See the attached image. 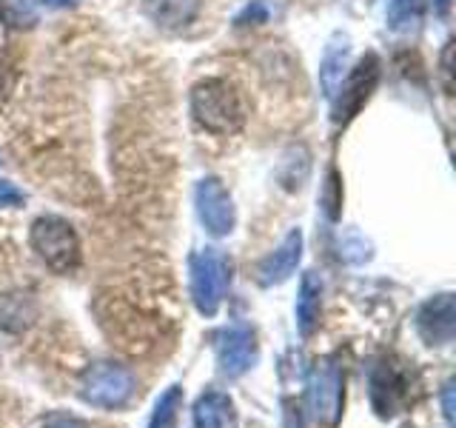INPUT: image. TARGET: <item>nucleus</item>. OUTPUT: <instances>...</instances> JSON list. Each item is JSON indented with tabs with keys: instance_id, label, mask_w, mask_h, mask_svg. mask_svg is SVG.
Masks as SVG:
<instances>
[{
	"instance_id": "5",
	"label": "nucleus",
	"mask_w": 456,
	"mask_h": 428,
	"mask_svg": "<svg viewBox=\"0 0 456 428\" xmlns=\"http://www.w3.org/2000/svg\"><path fill=\"white\" fill-rule=\"evenodd\" d=\"M308 406L325 428L339 425L342 408H346V371L339 366V357H322L314 366L308 380Z\"/></svg>"
},
{
	"instance_id": "19",
	"label": "nucleus",
	"mask_w": 456,
	"mask_h": 428,
	"mask_svg": "<svg viewBox=\"0 0 456 428\" xmlns=\"http://www.w3.org/2000/svg\"><path fill=\"white\" fill-rule=\"evenodd\" d=\"M180 403H183V391L177 389V385H171V389H166V391L160 394V399H157L149 428H175Z\"/></svg>"
},
{
	"instance_id": "7",
	"label": "nucleus",
	"mask_w": 456,
	"mask_h": 428,
	"mask_svg": "<svg viewBox=\"0 0 456 428\" xmlns=\"http://www.w3.org/2000/svg\"><path fill=\"white\" fill-rule=\"evenodd\" d=\"M194 206H197V218L206 226V232L211 237H225L234 232L237 214L232 194L225 192V185L217 177H203L194 189Z\"/></svg>"
},
{
	"instance_id": "17",
	"label": "nucleus",
	"mask_w": 456,
	"mask_h": 428,
	"mask_svg": "<svg viewBox=\"0 0 456 428\" xmlns=\"http://www.w3.org/2000/svg\"><path fill=\"white\" fill-rule=\"evenodd\" d=\"M40 21L37 0H0V23L6 29H32Z\"/></svg>"
},
{
	"instance_id": "1",
	"label": "nucleus",
	"mask_w": 456,
	"mask_h": 428,
	"mask_svg": "<svg viewBox=\"0 0 456 428\" xmlns=\"http://www.w3.org/2000/svg\"><path fill=\"white\" fill-rule=\"evenodd\" d=\"M191 118L211 135H237L246 126V103L223 78H206L191 89Z\"/></svg>"
},
{
	"instance_id": "24",
	"label": "nucleus",
	"mask_w": 456,
	"mask_h": 428,
	"mask_svg": "<svg viewBox=\"0 0 456 428\" xmlns=\"http://www.w3.org/2000/svg\"><path fill=\"white\" fill-rule=\"evenodd\" d=\"M43 428H86V423L69 417V414H54V417H49L46 423H43Z\"/></svg>"
},
{
	"instance_id": "13",
	"label": "nucleus",
	"mask_w": 456,
	"mask_h": 428,
	"mask_svg": "<svg viewBox=\"0 0 456 428\" xmlns=\"http://www.w3.org/2000/svg\"><path fill=\"white\" fill-rule=\"evenodd\" d=\"M194 428H237L232 397L223 391H206L194 403Z\"/></svg>"
},
{
	"instance_id": "8",
	"label": "nucleus",
	"mask_w": 456,
	"mask_h": 428,
	"mask_svg": "<svg viewBox=\"0 0 456 428\" xmlns=\"http://www.w3.org/2000/svg\"><path fill=\"white\" fill-rule=\"evenodd\" d=\"M377 80H379L377 54H365L346 78V83H339V89H337L339 97L334 103V123H348L354 114L368 103L370 92L377 89Z\"/></svg>"
},
{
	"instance_id": "21",
	"label": "nucleus",
	"mask_w": 456,
	"mask_h": 428,
	"mask_svg": "<svg viewBox=\"0 0 456 428\" xmlns=\"http://www.w3.org/2000/svg\"><path fill=\"white\" fill-rule=\"evenodd\" d=\"M265 21H268V6H265V0H251V4L234 18V26H260V23H265Z\"/></svg>"
},
{
	"instance_id": "15",
	"label": "nucleus",
	"mask_w": 456,
	"mask_h": 428,
	"mask_svg": "<svg viewBox=\"0 0 456 428\" xmlns=\"http://www.w3.org/2000/svg\"><path fill=\"white\" fill-rule=\"evenodd\" d=\"M348 63V40L342 37V46L339 43H331L322 57V66H320V83H322V92L325 97H337V89L342 83V71H346Z\"/></svg>"
},
{
	"instance_id": "18",
	"label": "nucleus",
	"mask_w": 456,
	"mask_h": 428,
	"mask_svg": "<svg viewBox=\"0 0 456 428\" xmlns=\"http://www.w3.org/2000/svg\"><path fill=\"white\" fill-rule=\"evenodd\" d=\"M425 0H391L388 4V29L391 32H411L422 21Z\"/></svg>"
},
{
	"instance_id": "25",
	"label": "nucleus",
	"mask_w": 456,
	"mask_h": 428,
	"mask_svg": "<svg viewBox=\"0 0 456 428\" xmlns=\"http://www.w3.org/2000/svg\"><path fill=\"white\" fill-rule=\"evenodd\" d=\"M434 6H436V12H439V14H448L451 0H434Z\"/></svg>"
},
{
	"instance_id": "6",
	"label": "nucleus",
	"mask_w": 456,
	"mask_h": 428,
	"mask_svg": "<svg viewBox=\"0 0 456 428\" xmlns=\"http://www.w3.org/2000/svg\"><path fill=\"white\" fill-rule=\"evenodd\" d=\"M189 280H191V300L200 314L214 317L220 311L225 285H228V266L217 249L194 251L189 257Z\"/></svg>"
},
{
	"instance_id": "26",
	"label": "nucleus",
	"mask_w": 456,
	"mask_h": 428,
	"mask_svg": "<svg viewBox=\"0 0 456 428\" xmlns=\"http://www.w3.org/2000/svg\"><path fill=\"white\" fill-rule=\"evenodd\" d=\"M46 6H52V9H63V6H69L71 0H43Z\"/></svg>"
},
{
	"instance_id": "11",
	"label": "nucleus",
	"mask_w": 456,
	"mask_h": 428,
	"mask_svg": "<svg viewBox=\"0 0 456 428\" xmlns=\"http://www.w3.org/2000/svg\"><path fill=\"white\" fill-rule=\"evenodd\" d=\"M299 257H303V232L291 228V232L282 237L280 246L268 257H263L260 266H256V283H260L263 289L285 283L297 271Z\"/></svg>"
},
{
	"instance_id": "22",
	"label": "nucleus",
	"mask_w": 456,
	"mask_h": 428,
	"mask_svg": "<svg viewBox=\"0 0 456 428\" xmlns=\"http://www.w3.org/2000/svg\"><path fill=\"white\" fill-rule=\"evenodd\" d=\"M26 203V194L9 180H0V209H18Z\"/></svg>"
},
{
	"instance_id": "9",
	"label": "nucleus",
	"mask_w": 456,
	"mask_h": 428,
	"mask_svg": "<svg viewBox=\"0 0 456 428\" xmlns=\"http://www.w3.org/2000/svg\"><path fill=\"white\" fill-rule=\"evenodd\" d=\"M254 363H256V340H254L251 328H246V325L223 328V332L217 334L220 374L228 377V380L242 377Z\"/></svg>"
},
{
	"instance_id": "10",
	"label": "nucleus",
	"mask_w": 456,
	"mask_h": 428,
	"mask_svg": "<svg viewBox=\"0 0 456 428\" xmlns=\"http://www.w3.org/2000/svg\"><path fill=\"white\" fill-rule=\"evenodd\" d=\"M417 332L428 346H445L456 332V303L451 292L431 297L417 314Z\"/></svg>"
},
{
	"instance_id": "4",
	"label": "nucleus",
	"mask_w": 456,
	"mask_h": 428,
	"mask_svg": "<svg viewBox=\"0 0 456 428\" xmlns=\"http://www.w3.org/2000/svg\"><path fill=\"white\" fill-rule=\"evenodd\" d=\"M413 385L417 380H413L408 363L396 360V357H382L370 371V406H374L377 417L388 420L403 411L413 399Z\"/></svg>"
},
{
	"instance_id": "16",
	"label": "nucleus",
	"mask_w": 456,
	"mask_h": 428,
	"mask_svg": "<svg viewBox=\"0 0 456 428\" xmlns=\"http://www.w3.org/2000/svg\"><path fill=\"white\" fill-rule=\"evenodd\" d=\"M35 317V303L28 294H6L0 297V325L6 332H18L28 320Z\"/></svg>"
},
{
	"instance_id": "12",
	"label": "nucleus",
	"mask_w": 456,
	"mask_h": 428,
	"mask_svg": "<svg viewBox=\"0 0 456 428\" xmlns=\"http://www.w3.org/2000/svg\"><path fill=\"white\" fill-rule=\"evenodd\" d=\"M200 4L203 0H142L146 14L151 23H157L166 32H180L200 14Z\"/></svg>"
},
{
	"instance_id": "20",
	"label": "nucleus",
	"mask_w": 456,
	"mask_h": 428,
	"mask_svg": "<svg viewBox=\"0 0 456 428\" xmlns=\"http://www.w3.org/2000/svg\"><path fill=\"white\" fill-rule=\"evenodd\" d=\"M339 206H342V185H339V175L331 169V171H328V180H325V192H322L325 218L337 220L339 218Z\"/></svg>"
},
{
	"instance_id": "14",
	"label": "nucleus",
	"mask_w": 456,
	"mask_h": 428,
	"mask_svg": "<svg viewBox=\"0 0 456 428\" xmlns=\"http://www.w3.org/2000/svg\"><path fill=\"white\" fill-rule=\"evenodd\" d=\"M320 309H322V283L317 277V271H305L303 283H299V297H297V325L303 337H311L317 332Z\"/></svg>"
},
{
	"instance_id": "3",
	"label": "nucleus",
	"mask_w": 456,
	"mask_h": 428,
	"mask_svg": "<svg viewBox=\"0 0 456 428\" xmlns=\"http://www.w3.org/2000/svg\"><path fill=\"white\" fill-rule=\"evenodd\" d=\"M28 243L37 251V257L57 275H71L80 266V240L69 220L57 214H40L32 223Z\"/></svg>"
},
{
	"instance_id": "27",
	"label": "nucleus",
	"mask_w": 456,
	"mask_h": 428,
	"mask_svg": "<svg viewBox=\"0 0 456 428\" xmlns=\"http://www.w3.org/2000/svg\"><path fill=\"white\" fill-rule=\"evenodd\" d=\"M399 428H417V425H411V423H405V425H399Z\"/></svg>"
},
{
	"instance_id": "2",
	"label": "nucleus",
	"mask_w": 456,
	"mask_h": 428,
	"mask_svg": "<svg viewBox=\"0 0 456 428\" xmlns=\"http://www.w3.org/2000/svg\"><path fill=\"white\" fill-rule=\"evenodd\" d=\"M134 391H137L134 374L126 366H118L111 360L86 366L77 380V394L83 403L94 408H106V411L128 406Z\"/></svg>"
},
{
	"instance_id": "23",
	"label": "nucleus",
	"mask_w": 456,
	"mask_h": 428,
	"mask_svg": "<svg viewBox=\"0 0 456 428\" xmlns=\"http://www.w3.org/2000/svg\"><path fill=\"white\" fill-rule=\"evenodd\" d=\"M442 414H445V423L453 425V380H448L442 389Z\"/></svg>"
}]
</instances>
